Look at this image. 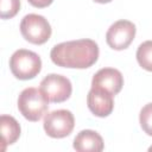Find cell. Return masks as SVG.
<instances>
[{"label":"cell","instance_id":"cell-1","mask_svg":"<svg viewBox=\"0 0 152 152\" xmlns=\"http://www.w3.org/2000/svg\"><path fill=\"white\" fill-rule=\"evenodd\" d=\"M99 45L93 39H77L63 42L51 49V61L62 68L87 69L99 58Z\"/></svg>","mask_w":152,"mask_h":152},{"label":"cell","instance_id":"cell-2","mask_svg":"<svg viewBox=\"0 0 152 152\" xmlns=\"http://www.w3.org/2000/svg\"><path fill=\"white\" fill-rule=\"evenodd\" d=\"M49 100L39 88H25L18 97V109L28 121H39L49 108Z\"/></svg>","mask_w":152,"mask_h":152},{"label":"cell","instance_id":"cell-3","mask_svg":"<svg viewBox=\"0 0 152 152\" xmlns=\"http://www.w3.org/2000/svg\"><path fill=\"white\" fill-rule=\"evenodd\" d=\"M10 69L18 80H32L42 70V59L33 51L19 49L10 58Z\"/></svg>","mask_w":152,"mask_h":152},{"label":"cell","instance_id":"cell-4","mask_svg":"<svg viewBox=\"0 0 152 152\" xmlns=\"http://www.w3.org/2000/svg\"><path fill=\"white\" fill-rule=\"evenodd\" d=\"M20 32L27 42L42 45L50 39L52 30L49 21L43 15L30 13L21 19Z\"/></svg>","mask_w":152,"mask_h":152},{"label":"cell","instance_id":"cell-5","mask_svg":"<svg viewBox=\"0 0 152 152\" xmlns=\"http://www.w3.org/2000/svg\"><path fill=\"white\" fill-rule=\"evenodd\" d=\"M43 127L45 133L55 139L70 135L75 127V118L68 109H57L45 115Z\"/></svg>","mask_w":152,"mask_h":152},{"label":"cell","instance_id":"cell-6","mask_svg":"<svg viewBox=\"0 0 152 152\" xmlns=\"http://www.w3.org/2000/svg\"><path fill=\"white\" fill-rule=\"evenodd\" d=\"M40 89L48 100L53 103L66 101L72 93L70 80L58 74H50L45 76L40 82Z\"/></svg>","mask_w":152,"mask_h":152},{"label":"cell","instance_id":"cell-7","mask_svg":"<svg viewBox=\"0 0 152 152\" xmlns=\"http://www.w3.org/2000/svg\"><path fill=\"white\" fill-rule=\"evenodd\" d=\"M135 25L129 20H118L112 24L106 33V42L113 50L127 49L135 37Z\"/></svg>","mask_w":152,"mask_h":152},{"label":"cell","instance_id":"cell-8","mask_svg":"<svg viewBox=\"0 0 152 152\" xmlns=\"http://www.w3.org/2000/svg\"><path fill=\"white\" fill-rule=\"evenodd\" d=\"M124 86V76L122 74L114 68H102L100 69L91 80V87L100 88L113 96L119 94Z\"/></svg>","mask_w":152,"mask_h":152},{"label":"cell","instance_id":"cell-9","mask_svg":"<svg viewBox=\"0 0 152 152\" xmlns=\"http://www.w3.org/2000/svg\"><path fill=\"white\" fill-rule=\"evenodd\" d=\"M87 104L89 110L95 116L106 118L112 114L114 109L113 95L103 89L91 87L87 95Z\"/></svg>","mask_w":152,"mask_h":152},{"label":"cell","instance_id":"cell-10","mask_svg":"<svg viewBox=\"0 0 152 152\" xmlns=\"http://www.w3.org/2000/svg\"><path fill=\"white\" fill-rule=\"evenodd\" d=\"M103 147L102 137L91 129L81 131L74 139V148L78 152H100Z\"/></svg>","mask_w":152,"mask_h":152},{"label":"cell","instance_id":"cell-11","mask_svg":"<svg viewBox=\"0 0 152 152\" xmlns=\"http://www.w3.org/2000/svg\"><path fill=\"white\" fill-rule=\"evenodd\" d=\"M0 132L2 139V151L6 150L7 145L14 144L20 137V125L19 122L11 115H1L0 116Z\"/></svg>","mask_w":152,"mask_h":152},{"label":"cell","instance_id":"cell-12","mask_svg":"<svg viewBox=\"0 0 152 152\" xmlns=\"http://www.w3.org/2000/svg\"><path fill=\"white\" fill-rule=\"evenodd\" d=\"M137 61L142 69L152 71V40H146L139 45L137 50Z\"/></svg>","mask_w":152,"mask_h":152},{"label":"cell","instance_id":"cell-13","mask_svg":"<svg viewBox=\"0 0 152 152\" xmlns=\"http://www.w3.org/2000/svg\"><path fill=\"white\" fill-rule=\"evenodd\" d=\"M20 10V0H0V18L11 19Z\"/></svg>","mask_w":152,"mask_h":152},{"label":"cell","instance_id":"cell-14","mask_svg":"<svg viewBox=\"0 0 152 152\" xmlns=\"http://www.w3.org/2000/svg\"><path fill=\"white\" fill-rule=\"evenodd\" d=\"M139 122L142 131L152 137V102L145 104L139 114Z\"/></svg>","mask_w":152,"mask_h":152},{"label":"cell","instance_id":"cell-15","mask_svg":"<svg viewBox=\"0 0 152 152\" xmlns=\"http://www.w3.org/2000/svg\"><path fill=\"white\" fill-rule=\"evenodd\" d=\"M27 1L30 5H32L33 7H37V8L48 7L53 2V0H27Z\"/></svg>","mask_w":152,"mask_h":152},{"label":"cell","instance_id":"cell-16","mask_svg":"<svg viewBox=\"0 0 152 152\" xmlns=\"http://www.w3.org/2000/svg\"><path fill=\"white\" fill-rule=\"evenodd\" d=\"M95 2H99V4H108V2H110L112 0H94Z\"/></svg>","mask_w":152,"mask_h":152}]
</instances>
